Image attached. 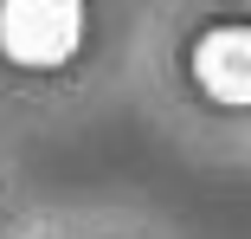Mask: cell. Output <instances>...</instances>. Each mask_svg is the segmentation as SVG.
Masks as SVG:
<instances>
[{
  "mask_svg": "<svg viewBox=\"0 0 251 239\" xmlns=\"http://www.w3.org/2000/svg\"><path fill=\"white\" fill-rule=\"evenodd\" d=\"M193 84L226 110H251V26H206L193 45Z\"/></svg>",
  "mask_w": 251,
  "mask_h": 239,
  "instance_id": "2",
  "label": "cell"
},
{
  "mask_svg": "<svg viewBox=\"0 0 251 239\" xmlns=\"http://www.w3.org/2000/svg\"><path fill=\"white\" fill-rule=\"evenodd\" d=\"M84 45V0H0V59L52 71Z\"/></svg>",
  "mask_w": 251,
  "mask_h": 239,
  "instance_id": "1",
  "label": "cell"
}]
</instances>
